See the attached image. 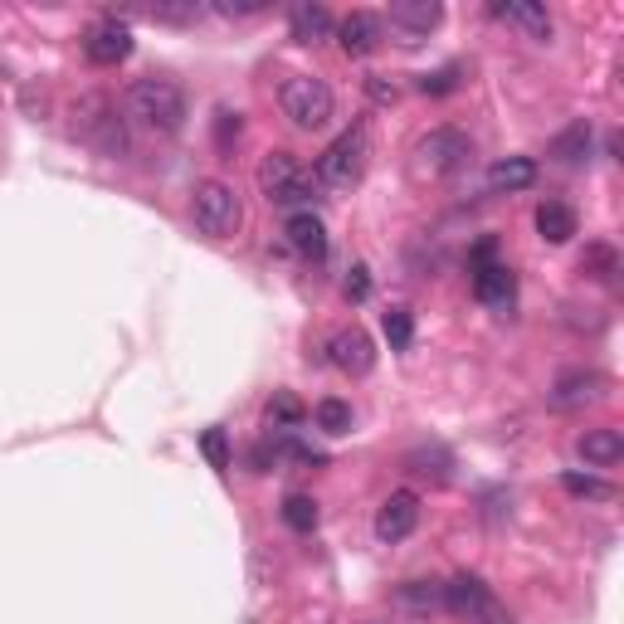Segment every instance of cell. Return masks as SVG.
<instances>
[{
    "label": "cell",
    "instance_id": "cell-1",
    "mask_svg": "<svg viewBox=\"0 0 624 624\" xmlns=\"http://www.w3.org/2000/svg\"><path fill=\"white\" fill-rule=\"evenodd\" d=\"M128 112L138 122H146L152 132H162V138H176V132L186 128V118H190V103H186V88L180 84L146 74L128 88Z\"/></svg>",
    "mask_w": 624,
    "mask_h": 624
},
{
    "label": "cell",
    "instance_id": "cell-2",
    "mask_svg": "<svg viewBox=\"0 0 624 624\" xmlns=\"http://www.w3.org/2000/svg\"><path fill=\"white\" fill-rule=\"evenodd\" d=\"M278 103H283V118H288L298 132H322L327 122H332V112H337L332 88H327L322 78H313V74H293L288 84H283Z\"/></svg>",
    "mask_w": 624,
    "mask_h": 624
},
{
    "label": "cell",
    "instance_id": "cell-3",
    "mask_svg": "<svg viewBox=\"0 0 624 624\" xmlns=\"http://www.w3.org/2000/svg\"><path fill=\"white\" fill-rule=\"evenodd\" d=\"M366 162H371V138H366V128L357 122V128H347L342 138L317 156V180L332 186V190H351L361 176H366Z\"/></svg>",
    "mask_w": 624,
    "mask_h": 624
},
{
    "label": "cell",
    "instance_id": "cell-4",
    "mask_svg": "<svg viewBox=\"0 0 624 624\" xmlns=\"http://www.w3.org/2000/svg\"><path fill=\"white\" fill-rule=\"evenodd\" d=\"M259 190H264L274 206H308L317 196V180L293 152H269L264 162H259Z\"/></svg>",
    "mask_w": 624,
    "mask_h": 624
},
{
    "label": "cell",
    "instance_id": "cell-5",
    "mask_svg": "<svg viewBox=\"0 0 624 624\" xmlns=\"http://www.w3.org/2000/svg\"><path fill=\"white\" fill-rule=\"evenodd\" d=\"M74 132L84 142H94L103 156L128 152V128H122L118 108H112L103 94H88V98H78V103H74Z\"/></svg>",
    "mask_w": 624,
    "mask_h": 624
},
{
    "label": "cell",
    "instance_id": "cell-6",
    "mask_svg": "<svg viewBox=\"0 0 624 624\" xmlns=\"http://www.w3.org/2000/svg\"><path fill=\"white\" fill-rule=\"evenodd\" d=\"M196 230L210 234V240H225V234L240 230V196L225 180H206L196 190Z\"/></svg>",
    "mask_w": 624,
    "mask_h": 624
},
{
    "label": "cell",
    "instance_id": "cell-7",
    "mask_svg": "<svg viewBox=\"0 0 624 624\" xmlns=\"http://www.w3.org/2000/svg\"><path fill=\"white\" fill-rule=\"evenodd\" d=\"M415 156H419V166H425L429 176H453V172H463V166H469L473 142L463 138L459 128H435L429 138H419Z\"/></svg>",
    "mask_w": 624,
    "mask_h": 624
},
{
    "label": "cell",
    "instance_id": "cell-8",
    "mask_svg": "<svg viewBox=\"0 0 624 624\" xmlns=\"http://www.w3.org/2000/svg\"><path fill=\"white\" fill-rule=\"evenodd\" d=\"M84 54H88V64H98V69H112V64H122V59L132 54V30H128V20H118V15L94 20V25H88V35H84Z\"/></svg>",
    "mask_w": 624,
    "mask_h": 624
},
{
    "label": "cell",
    "instance_id": "cell-9",
    "mask_svg": "<svg viewBox=\"0 0 624 624\" xmlns=\"http://www.w3.org/2000/svg\"><path fill=\"white\" fill-rule=\"evenodd\" d=\"M327 361L337 371H347V376H366L376 366V347H371V337L361 327H342V332L327 337Z\"/></svg>",
    "mask_w": 624,
    "mask_h": 624
},
{
    "label": "cell",
    "instance_id": "cell-10",
    "mask_svg": "<svg viewBox=\"0 0 624 624\" xmlns=\"http://www.w3.org/2000/svg\"><path fill=\"white\" fill-rule=\"evenodd\" d=\"M415 527H419V497L410 488H395L376 513V537L381 541H405Z\"/></svg>",
    "mask_w": 624,
    "mask_h": 624
},
{
    "label": "cell",
    "instance_id": "cell-11",
    "mask_svg": "<svg viewBox=\"0 0 624 624\" xmlns=\"http://www.w3.org/2000/svg\"><path fill=\"white\" fill-rule=\"evenodd\" d=\"M473 274V293H479V303H488V308H497V313H507L513 308V298H517V274L507 264H479V269H469Z\"/></svg>",
    "mask_w": 624,
    "mask_h": 624
},
{
    "label": "cell",
    "instance_id": "cell-12",
    "mask_svg": "<svg viewBox=\"0 0 624 624\" xmlns=\"http://www.w3.org/2000/svg\"><path fill=\"white\" fill-rule=\"evenodd\" d=\"M332 35H337V44H342V54L366 59V54L381 44V15H371V10H351L347 20H337Z\"/></svg>",
    "mask_w": 624,
    "mask_h": 624
},
{
    "label": "cell",
    "instance_id": "cell-13",
    "mask_svg": "<svg viewBox=\"0 0 624 624\" xmlns=\"http://www.w3.org/2000/svg\"><path fill=\"white\" fill-rule=\"evenodd\" d=\"M600 391H605V376H600V371H566L547 391V401H551V410H576V405L600 401Z\"/></svg>",
    "mask_w": 624,
    "mask_h": 624
},
{
    "label": "cell",
    "instance_id": "cell-14",
    "mask_svg": "<svg viewBox=\"0 0 624 624\" xmlns=\"http://www.w3.org/2000/svg\"><path fill=\"white\" fill-rule=\"evenodd\" d=\"M439 595H445V605L453 610V615H469V620L493 605V590L483 585V576H469V571H459L453 581L439 585Z\"/></svg>",
    "mask_w": 624,
    "mask_h": 624
},
{
    "label": "cell",
    "instance_id": "cell-15",
    "mask_svg": "<svg viewBox=\"0 0 624 624\" xmlns=\"http://www.w3.org/2000/svg\"><path fill=\"white\" fill-rule=\"evenodd\" d=\"M283 234H288V244L298 259H322L327 254V225L317 220L313 210H293L288 225H283Z\"/></svg>",
    "mask_w": 624,
    "mask_h": 624
},
{
    "label": "cell",
    "instance_id": "cell-16",
    "mask_svg": "<svg viewBox=\"0 0 624 624\" xmlns=\"http://www.w3.org/2000/svg\"><path fill=\"white\" fill-rule=\"evenodd\" d=\"M537 186V162L532 156H503L488 166V190L493 196H517V190Z\"/></svg>",
    "mask_w": 624,
    "mask_h": 624
},
{
    "label": "cell",
    "instance_id": "cell-17",
    "mask_svg": "<svg viewBox=\"0 0 624 624\" xmlns=\"http://www.w3.org/2000/svg\"><path fill=\"white\" fill-rule=\"evenodd\" d=\"M288 25H293V40L317 44V40H327V35H332V30H337V20H332V10H327V6H317V0H303V6H293Z\"/></svg>",
    "mask_w": 624,
    "mask_h": 624
},
{
    "label": "cell",
    "instance_id": "cell-18",
    "mask_svg": "<svg viewBox=\"0 0 624 624\" xmlns=\"http://www.w3.org/2000/svg\"><path fill=\"white\" fill-rule=\"evenodd\" d=\"M581 459L590 469H615L624 459V435L620 429H585L581 435Z\"/></svg>",
    "mask_w": 624,
    "mask_h": 624
},
{
    "label": "cell",
    "instance_id": "cell-19",
    "mask_svg": "<svg viewBox=\"0 0 624 624\" xmlns=\"http://www.w3.org/2000/svg\"><path fill=\"white\" fill-rule=\"evenodd\" d=\"M439 15H445V10H439L435 0H395L391 6V25L405 30V35H429V30L439 25Z\"/></svg>",
    "mask_w": 624,
    "mask_h": 624
},
{
    "label": "cell",
    "instance_id": "cell-20",
    "mask_svg": "<svg viewBox=\"0 0 624 624\" xmlns=\"http://www.w3.org/2000/svg\"><path fill=\"white\" fill-rule=\"evenodd\" d=\"M493 15L517 25L527 40H551V15L541 6H493Z\"/></svg>",
    "mask_w": 624,
    "mask_h": 624
},
{
    "label": "cell",
    "instance_id": "cell-21",
    "mask_svg": "<svg viewBox=\"0 0 624 624\" xmlns=\"http://www.w3.org/2000/svg\"><path fill=\"white\" fill-rule=\"evenodd\" d=\"M537 234L547 244H566L576 234V210L561 206V200H547V206H537Z\"/></svg>",
    "mask_w": 624,
    "mask_h": 624
},
{
    "label": "cell",
    "instance_id": "cell-22",
    "mask_svg": "<svg viewBox=\"0 0 624 624\" xmlns=\"http://www.w3.org/2000/svg\"><path fill=\"white\" fill-rule=\"evenodd\" d=\"M303 419H308V410H303L298 395L278 391L274 401H269V425H274V435H288V429H298Z\"/></svg>",
    "mask_w": 624,
    "mask_h": 624
},
{
    "label": "cell",
    "instance_id": "cell-23",
    "mask_svg": "<svg viewBox=\"0 0 624 624\" xmlns=\"http://www.w3.org/2000/svg\"><path fill=\"white\" fill-rule=\"evenodd\" d=\"M313 425L322 429V435H347L351 429V405L337 401V395H327V401L313 405Z\"/></svg>",
    "mask_w": 624,
    "mask_h": 624
},
{
    "label": "cell",
    "instance_id": "cell-24",
    "mask_svg": "<svg viewBox=\"0 0 624 624\" xmlns=\"http://www.w3.org/2000/svg\"><path fill=\"white\" fill-rule=\"evenodd\" d=\"M551 156H556V162H566V166L585 162V156H590V128H585V122H576V128H566L561 138L551 142Z\"/></svg>",
    "mask_w": 624,
    "mask_h": 624
},
{
    "label": "cell",
    "instance_id": "cell-25",
    "mask_svg": "<svg viewBox=\"0 0 624 624\" xmlns=\"http://www.w3.org/2000/svg\"><path fill=\"white\" fill-rule=\"evenodd\" d=\"M581 269L590 278H600V283H615L620 278V254L610 244H590L581 254Z\"/></svg>",
    "mask_w": 624,
    "mask_h": 624
},
{
    "label": "cell",
    "instance_id": "cell-26",
    "mask_svg": "<svg viewBox=\"0 0 624 624\" xmlns=\"http://www.w3.org/2000/svg\"><path fill=\"white\" fill-rule=\"evenodd\" d=\"M283 522H288V532H313L317 527V503L308 493H288L283 497Z\"/></svg>",
    "mask_w": 624,
    "mask_h": 624
},
{
    "label": "cell",
    "instance_id": "cell-27",
    "mask_svg": "<svg viewBox=\"0 0 624 624\" xmlns=\"http://www.w3.org/2000/svg\"><path fill=\"white\" fill-rule=\"evenodd\" d=\"M381 327H385V342H391L395 351H405L415 342V317H410V308H391L381 317Z\"/></svg>",
    "mask_w": 624,
    "mask_h": 624
},
{
    "label": "cell",
    "instance_id": "cell-28",
    "mask_svg": "<svg viewBox=\"0 0 624 624\" xmlns=\"http://www.w3.org/2000/svg\"><path fill=\"white\" fill-rule=\"evenodd\" d=\"M561 488H566V493H571V497H595V503H605V497H615V488H610L605 479H595V473H566V479H561Z\"/></svg>",
    "mask_w": 624,
    "mask_h": 624
},
{
    "label": "cell",
    "instance_id": "cell-29",
    "mask_svg": "<svg viewBox=\"0 0 624 624\" xmlns=\"http://www.w3.org/2000/svg\"><path fill=\"white\" fill-rule=\"evenodd\" d=\"M401 605H410V610H435V605H445V595H439V581H405V585H401Z\"/></svg>",
    "mask_w": 624,
    "mask_h": 624
},
{
    "label": "cell",
    "instance_id": "cell-30",
    "mask_svg": "<svg viewBox=\"0 0 624 624\" xmlns=\"http://www.w3.org/2000/svg\"><path fill=\"white\" fill-rule=\"evenodd\" d=\"M410 473L445 483V479H449V453H439V449H419V453H410Z\"/></svg>",
    "mask_w": 624,
    "mask_h": 624
},
{
    "label": "cell",
    "instance_id": "cell-31",
    "mask_svg": "<svg viewBox=\"0 0 624 624\" xmlns=\"http://www.w3.org/2000/svg\"><path fill=\"white\" fill-rule=\"evenodd\" d=\"M240 132H244L240 112H230V108H220V112H215V146H220V152H234V142H240Z\"/></svg>",
    "mask_w": 624,
    "mask_h": 624
},
{
    "label": "cell",
    "instance_id": "cell-32",
    "mask_svg": "<svg viewBox=\"0 0 624 624\" xmlns=\"http://www.w3.org/2000/svg\"><path fill=\"white\" fill-rule=\"evenodd\" d=\"M200 449H206V459L215 463V469H230V445H225V429H206V435H200Z\"/></svg>",
    "mask_w": 624,
    "mask_h": 624
},
{
    "label": "cell",
    "instance_id": "cell-33",
    "mask_svg": "<svg viewBox=\"0 0 624 624\" xmlns=\"http://www.w3.org/2000/svg\"><path fill=\"white\" fill-rule=\"evenodd\" d=\"M146 15L162 25H190V20H200V6H152Z\"/></svg>",
    "mask_w": 624,
    "mask_h": 624
},
{
    "label": "cell",
    "instance_id": "cell-34",
    "mask_svg": "<svg viewBox=\"0 0 624 624\" xmlns=\"http://www.w3.org/2000/svg\"><path fill=\"white\" fill-rule=\"evenodd\" d=\"M419 88H425V94H453V88H459V64H449V69H435V74H425L419 78Z\"/></svg>",
    "mask_w": 624,
    "mask_h": 624
},
{
    "label": "cell",
    "instance_id": "cell-35",
    "mask_svg": "<svg viewBox=\"0 0 624 624\" xmlns=\"http://www.w3.org/2000/svg\"><path fill=\"white\" fill-rule=\"evenodd\" d=\"M342 293L351 303H366V293H371V269L366 264H351V274H347V283H342Z\"/></svg>",
    "mask_w": 624,
    "mask_h": 624
},
{
    "label": "cell",
    "instance_id": "cell-36",
    "mask_svg": "<svg viewBox=\"0 0 624 624\" xmlns=\"http://www.w3.org/2000/svg\"><path fill=\"white\" fill-rule=\"evenodd\" d=\"M366 94H371V103H381V108H391L395 98H401V88L391 84L385 74H366Z\"/></svg>",
    "mask_w": 624,
    "mask_h": 624
},
{
    "label": "cell",
    "instance_id": "cell-37",
    "mask_svg": "<svg viewBox=\"0 0 624 624\" xmlns=\"http://www.w3.org/2000/svg\"><path fill=\"white\" fill-rule=\"evenodd\" d=\"M220 15H259L264 10V0H240V6H215Z\"/></svg>",
    "mask_w": 624,
    "mask_h": 624
}]
</instances>
